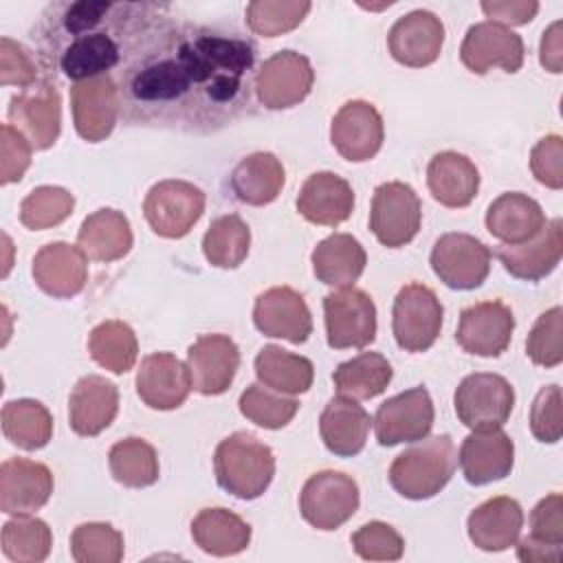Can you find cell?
<instances>
[{
    "label": "cell",
    "mask_w": 563,
    "mask_h": 563,
    "mask_svg": "<svg viewBox=\"0 0 563 563\" xmlns=\"http://www.w3.org/2000/svg\"><path fill=\"white\" fill-rule=\"evenodd\" d=\"M352 548L365 561H398L405 552V539L394 526L369 521L352 534Z\"/></svg>",
    "instance_id": "49"
},
{
    "label": "cell",
    "mask_w": 563,
    "mask_h": 563,
    "mask_svg": "<svg viewBox=\"0 0 563 563\" xmlns=\"http://www.w3.org/2000/svg\"><path fill=\"white\" fill-rule=\"evenodd\" d=\"M530 431L539 442L554 444L563 433V413H561V387H543L532 407H530Z\"/></svg>",
    "instance_id": "50"
},
{
    "label": "cell",
    "mask_w": 563,
    "mask_h": 563,
    "mask_svg": "<svg viewBox=\"0 0 563 563\" xmlns=\"http://www.w3.org/2000/svg\"><path fill=\"white\" fill-rule=\"evenodd\" d=\"M249 246L251 231L238 213L216 218L202 238V253L218 268H238L246 260Z\"/></svg>",
    "instance_id": "41"
},
{
    "label": "cell",
    "mask_w": 563,
    "mask_h": 563,
    "mask_svg": "<svg viewBox=\"0 0 563 563\" xmlns=\"http://www.w3.org/2000/svg\"><path fill=\"white\" fill-rule=\"evenodd\" d=\"M385 128L380 112L367 101H347L339 108L330 125L334 150L352 163L369 161L383 147Z\"/></svg>",
    "instance_id": "17"
},
{
    "label": "cell",
    "mask_w": 563,
    "mask_h": 563,
    "mask_svg": "<svg viewBox=\"0 0 563 563\" xmlns=\"http://www.w3.org/2000/svg\"><path fill=\"white\" fill-rule=\"evenodd\" d=\"M205 194L187 180H161L145 196L143 213L152 231L161 238H183L200 220Z\"/></svg>",
    "instance_id": "10"
},
{
    "label": "cell",
    "mask_w": 563,
    "mask_h": 563,
    "mask_svg": "<svg viewBox=\"0 0 563 563\" xmlns=\"http://www.w3.org/2000/svg\"><path fill=\"white\" fill-rule=\"evenodd\" d=\"M70 110L77 134L99 143L114 130L119 117V92L112 77H95L70 86Z\"/></svg>",
    "instance_id": "21"
},
{
    "label": "cell",
    "mask_w": 563,
    "mask_h": 563,
    "mask_svg": "<svg viewBox=\"0 0 563 563\" xmlns=\"http://www.w3.org/2000/svg\"><path fill=\"white\" fill-rule=\"evenodd\" d=\"M0 84L29 88L37 84V66L26 48L11 37L0 40Z\"/></svg>",
    "instance_id": "51"
},
{
    "label": "cell",
    "mask_w": 563,
    "mask_h": 563,
    "mask_svg": "<svg viewBox=\"0 0 563 563\" xmlns=\"http://www.w3.org/2000/svg\"><path fill=\"white\" fill-rule=\"evenodd\" d=\"M53 493V475L42 462L26 457L4 460L0 466V510L7 515H31Z\"/></svg>",
    "instance_id": "24"
},
{
    "label": "cell",
    "mask_w": 563,
    "mask_h": 563,
    "mask_svg": "<svg viewBox=\"0 0 563 563\" xmlns=\"http://www.w3.org/2000/svg\"><path fill=\"white\" fill-rule=\"evenodd\" d=\"M9 125H13L35 150L51 147L62 128V99L48 79L24 88L9 101Z\"/></svg>",
    "instance_id": "14"
},
{
    "label": "cell",
    "mask_w": 563,
    "mask_h": 563,
    "mask_svg": "<svg viewBox=\"0 0 563 563\" xmlns=\"http://www.w3.org/2000/svg\"><path fill=\"white\" fill-rule=\"evenodd\" d=\"M372 427L369 413L347 396H334L321 411L319 433L325 449L339 457H352L363 451Z\"/></svg>",
    "instance_id": "30"
},
{
    "label": "cell",
    "mask_w": 563,
    "mask_h": 563,
    "mask_svg": "<svg viewBox=\"0 0 563 563\" xmlns=\"http://www.w3.org/2000/svg\"><path fill=\"white\" fill-rule=\"evenodd\" d=\"M77 246L95 262L121 260L132 249V229L128 218L117 209H99L90 213L79 227Z\"/></svg>",
    "instance_id": "35"
},
{
    "label": "cell",
    "mask_w": 563,
    "mask_h": 563,
    "mask_svg": "<svg viewBox=\"0 0 563 563\" xmlns=\"http://www.w3.org/2000/svg\"><path fill=\"white\" fill-rule=\"evenodd\" d=\"M255 328L275 339H286L295 345L312 334V317L306 299L290 286H273L257 295L253 306Z\"/></svg>",
    "instance_id": "20"
},
{
    "label": "cell",
    "mask_w": 563,
    "mask_h": 563,
    "mask_svg": "<svg viewBox=\"0 0 563 563\" xmlns=\"http://www.w3.org/2000/svg\"><path fill=\"white\" fill-rule=\"evenodd\" d=\"M444 308L435 292L418 282L402 286L394 299L391 330L405 352H427L442 330Z\"/></svg>",
    "instance_id": "6"
},
{
    "label": "cell",
    "mask_w": 563,
    "mask_h": 563,
    "mask_svg": "<svg viewBox=\"0 0 563 563\" xmlns=\"http://www.w3.org/2000/svg\"><path fill=\"white\" fill-rule=\"evenodd\" d=\"M255 376L262 385L297 396L310 389L314 380V367L306 356L292 354L279 345H264L255 356Z\"/></svg>",
    "instance_id": "37"
},
{
    "label": "cell",
    "mask_w": 563,
    "mask_h": 563,
    "mask_svg": "<svg viewBox=\"0 0 563 563\" xmlns=\"http://www.w3.org/2000/svg\"><path fill=\"white\" fill-rule=\"evenodd\" d=\"M358 486L341 471H321L306 479L299 495L301 517L317 530H336L358 510Z\"/></svg>",
    "instance_id": "8"
},
{
    "label": "cell",
    "mask_w": 563,
    "mask_h": 563,
    "mask_svg": "<svg viewBox=\"0 0 563 563\" xmlns=\"http://www.w3.org/2000/svg\"><path fill=\"white\" fill-rule=\"evenodd\" d=\"M563 255V224L561 218L545 220L541 231L519 244H501L497 257L501 266L517 279L539 282L548 277Z\"/></svg>",
    "instance_id": "22"
},
{
    "label": "cell",
    "mask_w": 563,
    "mask_h": 563,
    "mask_svg": "<svg viewBox=\"0 0 563 563\" xmlns=\"http://www.w3.org/2000/svg\"><path fill=\"white\" fill-rule=\"evenodd\" d=\"M457 460L464 479L473 486H484L510 475L515 444L501 429L473 431L464 438Z\"/></svg>",
    "instance_id": "26"
},
{
    "label": "cell",
    "mask_w": 563,
    "mask_h": 563,
    "mask_svg": "<svg viewBox=\"0 0 563 563\" xmlns=\"http://www.w3.org/2000/svg\"><path fill=\"white\" fill-rule=\"evenodd\" d=\"M539 59L541 66L550 73H561L563 68V35H561V22H552L541 37L539 46Z\"/></svg>",
    "instance_id": "56"
},
{
    "label": "cell",
    "mask_w": 563,
    "mask_h": 563,
    "mask_svg": "<svg viewBox=\"0 0 563 563\" xmlns=\"http://www.w3.org/2000/svg\"><path fill=\"white\" fill-rule=\"evenodd\" d=\"M255 44L205 24L165 22L117 73L128 125L209 134L251 108Z\"/></svg>",
    "instance_id": "1"
},
{
    "label": "cell",
    "mask_w": 563,
    "mask_h": 563,
    "mask_svg": "<svg viewBox=\"0 0 563 563\" xmlns=\"http://www.w3.org/2000/svg\"><path fill=\"white\" fill-rule=\"evenodd\" d=\"M354 191L334 172H317L306 178L297 196V211L312 224L336 227L352 216Z\"/></svg>",
    "instance_id": "28"
},
{
    "label": "cell",
    "mask_w": 563,
    "mask_h": 563,
    "mask_svg": "<svg viewBox=\"0 0 563 563\" xmlns=\"http://www.w3.org/2000/svg\"><path fill=\"white\" fill-rule=\"evenodd\" d=\"M35 284L55 299H68L84 290L88 279V257L79 246L51 242L33 257Z\"/></svg>",
    "instance_id": "25"
},
{
    "label": "cell",
    "mask_w": 563,
    "mask_h": 563,
    "mask_svg": "<svg viewBox=\"0 0 563 563\" xmlns=\"http://www.w3.org/2000/svg\"><path fill=\"white\" fill-rule=\"evenodd\" d=\"M310 9L312 4L306 0H255L246 4L244 15L253 33L264 37H277L299 26Z\"/></svg>",
    "instance_id": "47"
},
{
    "label": "cell",
    "mask_w": 563,
    "mask_h": 563,
    "mask_svg": "<svg viewBox=\"0 0 563 563\" xmlns=\"http://www.w3.org/2000/svg\"><path fill=\"white\" fill-rule=\"evenodd\" d=\"M422 222V205L413 187L391 180L374 189L369 209V229L376 240L387 249L409 244Z\"/></svg>",
    "instance_id": "7"
},
{
    "label": "cell",
    "mask_w": 563,
    "mask_h": 563,
    "mask_svg": "<svg viewBox=\"0 0 563 563\" xmlns=\"http://www.w3.org/2000/svg\"><path fill=\"white\" fill-rule=\"evenodd\" d=\"M286 183V172L282 161L271 152H255L242 158L229 178L233 196L253 207L273 202Z\"/></svg>",
    "instance_id": "34"
},
{
    "label": "cell",
    "mask_w": 563,
    "mask_h": 563,
    "mask_svg": "<svg viewBox=\"0 0 563 563\" xmlns=\"http://www.w3.org/2000/svg\"><path fill=\"white\" fill-rule=\"evenodd\" d=\"M479 7L486 13V18H490V22H497L501 26L526 24L539 11V2H534V0H510V2L493 0V2H482Z\"/></svg>",
    "instance_id": "55"
},
{
    "label": "cell",
    "mask_w": 563,
    "mask_h": 563,
    "mask_svg": "<svg viewBox=\"0 0 563 563\" xmlns=\"http://www.w3.org/2000/svg\"><path fill=\"white\" fill-rule=\"evenodd\" d=\"M191 391L187 363L172 352H154L141 361L136 372V394L150 407L169 411L180 407Z\"/></svg>",
    "instance_id": "23"
},
{
    "label": "cell",
    "mask_w": 563,
    "mask_h": 563,
    "mask_svg": "<svg viewBox=\"0 0 563 563\" xmlns=\"http://www.w3.org/2000/svg\"><path fill=\"white\" fill-rule=\"evenodd\" d=\"M455 446L451 435L422 438L389 466V484L405 499L422 501L438 495L455 471Z\"/></svg>",
    "instance_id": "4"
},
{
    "label": "cell",
    "mask_w": 563,
    "mask_h": 563,
    "mask_svg": "<svg viewBox=\"0 0 563 563\" xmlns=\"http://www.w3.org/2000/svg\"><path fill=\"white\" fill-rule=\"evenodd\" d=\"M213 471L220 488L251 501L266 493L275 475V455L268 444L246 431L220 440L213 453Z\"/></svg>",
    "instance_id": "3"
},
{
    "label": "cell",
    "mask_w": 563,
    "mask_h": 563,
    "mask_svg": "<svg viewBox=\"0 0 563 563\" xmlns=\"http://www.w3.org/2000/svg\"><path fill=\"white\" fill-rule=\"evenodd\" d=\"M512 330L515 317L504 301H479L462 310L455 341L468 354L495 358L510 345Z\"/></svg>",
    "instance_id": "15"
},
{
    "label": "cell",
    "mask_w": 563,
    "mask_h": 563,
    "mask_svg": "<svg viewBox=\"0 0 563 563\" xmlns=\"http://www.w3.org/2000/svg\"><path fill=\"white\" fill-rule=\"evenodd\" d=\"M548 545H563V497L550 493L530 512V534Z\"/></svg>",
    "instance_id": "54"
},
{
    "label": "cell",
    "mask_w": 563,
    "mask_h": 563,
    "mask_svg": "<svg viewBox=\"0 0 563 563\" xmlns=\"http://www.w3.org/2000/svg\"><path fill=\"white\" fill-rule=\"evenodd\" d=\"M391 376H394V369L383 354L361 352L358 356L341 363L334 369L332 383L339 396H347L354 400H369L387 389V385L391 383Z\"/></svg>",
    "instance_id": "38"
},
{
    "label": "cell",
    "mask_w": 563,
    "mask_h": 563,
    "mask_svg": "<svg viewBox=\"0 0 563 563\" xmlns=\"http://www.w3.org/2000/svg\"><path fill=\"white\" fill-rule=\"evenodd\" d=\"M240 367V350L227 334H202L187 350L191 389L202 396L224 394Z\"/></svg>",
    "instance_id": "18"
},
{
    "label": "cell",
    "mask_w": 563,
    "mask_h": 563,
    "mask_svg": "<svg viewBox=\"0 0 563 563\" xmlns=\"http://www.w3.org/2000/svg\"><path fill=\"white\" fill-rule=\"evenodd\" d=\"M460 57L475 75H486L495 66L506 73H517L523 66V40L497 22H477L468 26L460 46Z\"/></svg>",
    "instance_id": "16"
},
{
    "label": "cell",
    "mask_w": 563,
    "mask_h": 563,
    "mask_svg": "<svg viewBox=\"0 0 563 563\" xmlns=\"http://www.w3.org/2000/svg\"><path fill=\"white\" fill-rule=\"evenodd\" d=\"M314 84L310 59L297 51H279L262 62L255 73L257 101L268 110H286L301 103Z\"/></svg>",
    "instance_id": "11"
},
{
    "label": "cell",
    "mask_w": 563,
    "mask_h": 563,
    "mask_svg": "<svg viewBox=\"0 0 563 563\" xmlns=\"http://www.w3.org/2000/svg\"><path fill=\"white\" fill-rule=\"evenodd\" d=\"M442 44L444 24L427 9H416L400 15L387 33L391 57L409 68H424L433 64L440 57Z\"/></svg>",
    "instance_id": "19"
},
{
    "label": "cell",
    "mask_w": 563,
    "mask_h": 563,
    "mask_svg": "<svg viewBox=\"0 0 563 563\" xmlns=\"http://www.w3.org/2000/svg\"><path fill=\"white\" fill-rule=\"evenodd\" d=\"M453 407L460 422L471 431L501 429L512 413L515 389L499 374L475 372L457 385Z\"/></svg>",
    "instance_id": "5"
},
{
    "label": "cell",
    "mask_w": 563,
    "mask_h": 563,
    "mask_svg": "<svg viewBox=\"0 0 563 563\" xmlns=\"http://www.w3.org/2000/svg\"><path fill=\"white\" fill-rule=\"evenodd\" d=\"M530 169L534 178L550 187H563V139L559 134L543 136L530 152Z\"/></svg>",
    "instance_id": "53"
},
{
    "label": "cell",
    "mask_w": 563,
    "mask_h": 563,
    "mask_svg": "<svg viewBox=\"0 0 563 563\" xmlns=\"http://www.w3.org/2000/svg\"><path fill=\"white\" fill-rule=\"evenodd\" d=\"M119 411V389L103 376H84L68 398L70 429L81 438L99 435L112 424Z\"/></svg>",
    "instance_id": "27"
},
{
    "label": "cell",
    "mask_w": 563,
    "mask_h": 563,
    "mask_svg": "<svg viewBox=\"0 0 563 563\" xmlns=\"http://www.w3.org/2000/svg\"><path fill=\"white\" fill-rule=\"evenodd\" d=\"M31 143L9 123L0 128V183H18L31 165Z\"/></svg>",
    "instance_id": "52"
},
{
    "label": "cell",
    "mask_w": 563,
    "mask_h": 563,
    "mask_svg": "<svg viewBox=\"0 0 563 563\" xmlns=\"http://www.w3.org/2000/svg\"><path fill=\"white\" fill-rule=\"evenodd\" d=\"M88 352L103 369L112 374H125L136 363L139 341L128 323L108 319L92 328L88 336Z\"/></svg>",
    "instance_id": "40"
},
{
    "label": "cell",
    "mask_w": 563,
    "mask_h": 563,
    "mask_svg": "<svg viewBox=\"0 0 563 563\" xmlns=\"http://www.w3.org/2000/svg\"><path fill=\"white\" fill-rule=\"evenodd\" d=\"M123 550V534L110 523H81L70 534V554L77 563H119Z\"/></svg>",
    "instance_id": "46"
},
{
    "label": "cell",
    "mask_w": 563,
    "mask_h": 563,
    "mask_svg": "<svg viewBox=\"0 0 563 563\" xmlns=\"http://www.w3.org/2000/svg\"><path fill=\"white\" fill-rule=\"evenodd\" d=\"M112 477L128 488H145L158 482V455L143 438H125L108 453Z\"/></svg>",
    "instance_id": "42"
},
{
    "label": "cell",
    "mask_w": 563,
    "mask_h": 563,
    "mask_svg": "<svg viewBox=\"0 0 563 563\" xmlns=\"http://www.w3.org/2000/svg\"><path fill=\"white\" fill-rule=\"evenodd\" d=\"M75 207V198L64 187L42 185L24 196L20 202V222L31 231H42L64 222Z\"/></svg>",
    "instance_id": "45"
},
{
    "label": "cell",
    "mask_w": 563,
    "mask_h": 563,
    "mask_svg": "<svg viewBox=\"0 0 563 563\" xmlns=\"http://www.w3.org/2000/svg\"><path fill=\"white\" fill-rule=\"evenodd\" d=\"M523 526V510L512 497H493L479 504L466 521L468 539L484 552H501L517 543Z\"/></svg>",
    "instance_id": "29"
},
{
    "label": "cell",
    "mask_w": 563,
    "mask_h": 563,
    "mask_svg": "<svg viewBox=\"0 0 563 563\" xmlns=\"http://www.w3.org/2000/svg\"><path fill=\"white\" fill-rule=\"evenodd\" d=\"M517 556L526 563H559L563 559V545H548L532 537H523L517 543Z\"/></svg>",
    "instance_id": "57"
},
{
    "label": "cell",
    "mask_w": 563,
    "mask_h": 563,
    "mask_svg": "<svg viewBox=\"0 0 563 563\" xmlns=\"http://www.w3.org/2000/svg\"><path fill=\"white\" fill-rule=\"evenodd\" d=\"M325 336L332 350L365 347L376 339V306L354 286L336 288L323 297Z\"/></svg>",
    "instance_id": "9"
},
{
    "label": "cell",
    "mask_w": 563,
    "mask_h": 563,
    "mask_svg": "<svg viewBox=\"0 0 563 563\" xmlns=\"http://www.w3.org/2000/svg\"><path fill=\"white\" fill-rule=\"evenodd\" d=\"M543 224L545 213L541 205L521 191L501 194L486 211V229L501 244L526 242L537 235Z\"/></svg>",
    "instance_id": "32"
},
{
    "label": "cell",
    "mask_w": 563,
    "mask_h": 563,
    "mask_svg": "<svg viewBox=\"0 0 563 563\" xmlns=\"http://www.w3.org/2000/svg\"><path fill=\"white\" fill-rule=\"evenodd\" d=\"M427 185L431 196L449 207L462 209L473 202L479 189V172L475 163L457 152H438L427 167Z\"/></svg>",
    "instance_id": "31"
},
{
    "label": "cell",
    "mask_w": 563,
    "mask_h": 563,
    "mask_svg": "<svg viewBox=\"0 0 563 563\" xmlns=\"http://www.w3.org/2000/svg\"><path fill=\"white\" fill-rule=\"evenodd\" d=\"M165 2H51L33 31L44 70L73 84L114 73L165 24Z\"/></svg>",
    "instance_id": "2"
},
{
    "label": "cell",
    "mask_w": 563,
    "mask_h": 563,
    "mask_svg": "<svg viewBox=\"0 0 563 563\" xmlns=\"http://www.w3.org/2000/svg\"><path fill=\"white\" fill-rule=\"evenodd\" d=\"M367 264L365 249L350 233H332L312 251V271L319 282L334 288H347L358 282Z\"/></svg>",
    "instance_id": "33"
},
{
    "label": "cell",
    "mask_w": 563,
    "mask_h": 563,
    "mask_svg": "<svg viewBox=\"0 0 563 563\" xmlns=\"http://www.w3.org/2000/svg\"><path fill=\"white\" fill-rule=\"evenodd\" d=\"M435 277L453 290H473L490 273V249L468 233H444L431 249Z\"/></svg>",
    "instance_id": "12"
},
{
    "label": "cell",
    "mask_w": 563,
    "mask_h": 563,
    "mask_svg": "<svg viewBox=\"0 0 563 563\" xmlns=\"http://www.w3.org/2000/svg\"><path fill=\"white\" fill-rule=\"evenodd\" d=\"M4 438L24 451H37L53 438L51 411L33 398L9 400L0 413Z\"/></svg>",
    "instance_id": "39"
},
{
    "label": "cell",
    "mask_w": 563,
    "mask_h": 563,
    "mask_svg": "<svg viewBox=\"0 0 563 563\" xmlns=\"http://www.w3.org/2000/svg\"><path fill=\"white\" fill-rule=\"evenodd\" d=\"M433 400L427 387L418 385L387 398L374 416V431L380 446H396L402 442H418L431 433Z\"/></svg>",
    "instance_id": "13"
},
{
    "label": "cell",
    "mask_w": 563,
    "mask_h": 563,
    "mask_svg": "<svg viewBox=\"0 0 563 563\" xmlns=\"http://www.w3.org/2000/svg\"><path fill=\"white\" fill-rule=\"evenodd\" d=\"M196 545L213 556H231L249 548L251 526L227 508H205L191 521Z\"/></svg>",
    "instance_id": "36"
},
{
    "label": "cell",
    "mask_w": 563,
    "mask_h": 563,
    "mask_svg": "<svg viewBox=\"0 0 563 563\" xmlns=\"http://www.w3.org/2000/svg\"><path fill=\"white\" fill-rule=\"evenodd\" d=\"M2 554L15 563H40L48 556L53 545V532L46 521L18 515L2 526L0 534Z\"/></svg>",
    "instance_id": "43"
},
{
    "label": "cell",
    "mask_w": 563,
    "mask_h": 563,
    "mask_svg": "<svg viewBox=\"0 0 563 563\" xmlns=\"http://www.w3.org/2000/svg\"><path fill=\"white\" fill-rule=\"evenodd\" d=\"M526 354L534 365L556 367L563 361V310L554 306L539 314L528 339Z\"/></svg>",
    "instance_id": "48"
},
{
    "label": "cell",
    "mask_w": 563,
    "mask_h": 563,
    "mask_svg": "<svg viewBox=\"0 0 563 563\" xmlns=\"http://www.w3.org/2000/svg\"><path fill=\"white\" fill-rule=\"evenodd\" d=\"M240 413L257 427L282 429L299 411V402L292 396L279 394L262 383L249 385L240 394Z\"/></svg>",
    "instance_id": "44"
}]
</instances>
